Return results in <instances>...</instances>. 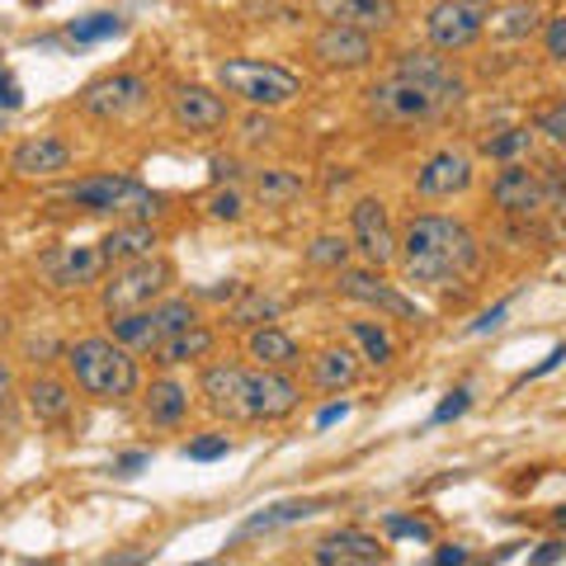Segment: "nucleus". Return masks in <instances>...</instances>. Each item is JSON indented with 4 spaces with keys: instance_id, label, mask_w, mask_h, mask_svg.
Masks as SVG:
<instances>
[{
    "instance_id": "obj_23",
    "label": "nucleus",
    "mask_w": 566,
    "mask_h": 566,
    "mask_svg": "<svg viewBox=\"0 0 566 566\" xmlns=\"http://www.w3.org/2000/svg\"><path fill=\"white\" fill-rule=\"evenodd\" d=\"M109 335L123 345V349H133V354H151L156 345L170 335V326H166V316H161V307H137V312H118L114 322H109Z\"/></svg>"
},
{
    "instance_id": "obj_18",
    "label": "nucleus",
    "mask_w": 566,
    "mask_h": 566,
    "mask_svg": "<svg viewBox=\"0 0 566 566\" xmlns=\"http://www.w3.org/2000/svg\"><path fill=\"white\" fill-rule=\"evenodd\" d=\"M316 20L322 24H345L364 33H387L397 24V0H312Z\"/></svg>"
},
{
    "instance_id": "obj_20",
    "label": "nucleus",
    "mask_w": 566,
    "mask_h": 566,
    "mask_svg": "<svg viewBox=\"0 0 566 566\" xmlns=\"http://www.w3.org/2000/svg\"><path fill=\"white\" fill-rule=\"evenodd\" d=\"M43 270L57 289H91V283L104 279L109 260H104L99 245H62V251H52L43 260Z\"/></svg>"
},
{
    "instance_id": "obj_31",
    "label": "nucleus",
    "mask_w": 566,
    "mask_h": 566,
    "mask_svg": "<svg viewBox=\"0 0 566 566\" xmlns=\"http://www.w3.org/2000/svg\"><path fill=\"white\" fill-rule=\"evenodd\" d=\"M279 312H283V297L260 293V289H241L232 297V307H227V326H232V331H251V326L274 322Z\"/></svg>"
},
{
    "instance_id": "obj_21",
    "label": "nucleus",
    "mask_w": 566,
    "mask_h": 566,
    "mask_svg": "<svg viewBox=\"0 0 566 566\" xmlns=\"http://www.w3.org/2000/svg\"><path fill=\"white\" fill-rule=\"evenodd\" d=\"M10 170L20 175V180H52V175L71 170V147L62 137L39 133V137H29L10 151Z\"/></svg>"
},
{
    "instance_id": "obj_48",
    "label": "nucleus",
    "mask_w": 566,
    "mask_h": 566,
    "mask_svg": "<svg viewBox=\"0 0 566 566\" xmlns=\"http://www.w3.org/2000/svg\"><path fill=\"white\" fill-rule=\"evenodd\" d=\"M566 557V543L562 538H547L543 547H538V553H528V562H534V566H547V562H562Z\"/></svg>"
},
{
    "instance_id": "obj_24",
    "label": "nucleus",
    "mask_w": 566,
    "mask_h": 566,
    "mask_svg": "<svg viewBox=\"0 0 566 566\" xmlns=\"http://www.w3.org/2000/svg\"><path fill=\"white\" fill-rule=\"evenodd\" d=\"M24 401H29V416L39 424H62V420H71V411H76V387L52 378V374H39V378H29Z\"/></svg>"
},
{
    "instance_id": "obj_53",
    "label": "nucleus",
    "mask_w": 566,
    "mask_h": 566,
    "mask_svg": "<svg viewBox=\"0 0 566 566\" xmlns=\"http://www.w3.org/2000/svg\"><path fill=\"white\" fill-rule=\"evenodd\" d=\"M14 392V368L6 364V359H0V406H6V397Z\"/></svg>"
},
{
    "instance_id": "obj_45",
    "label": "nucleus",
    "mask_w": 566,
    "mask_h": 566,
    "mask_svg": "<svg viewBox=\"0 0 566 566\" xmlns=\"http://www.w3.org/2000/svg\"><path fill=\"white\" fill-rule=\"evenodd\" d=\"M147 463H151V453H147V449H133V453H118V458H114V472H118V476H137Z\"/></svg>"
},
{
    "instance_id": "obj_11",
    "label": "nucleus",
    "mask_w": 566,
    "mask_h": 566,
    "mask_svg": "<svg viewBox=\"0 0 566 566\" xmlns=\"http://www.w3.org/2000/svg\"><path fill=\"white\" fill-rule=\"evenodd\" d=\"M424 33H430V48H439V52H463L486 33V6H472V0H434L430 14H424Z\"/></svg>"
},
{
    "instance_id": "obj_41",
    "label": "nucleus",
    "mask_w": 566,
    "mask_h": 566,
    "mask_svg": "<svg viewBox=\"0 0 566 566\" xmlns=\"http://www.w3.org/2000/svg\"><path fill=\"white\" fill-rule=\"evenodd\" d=\"M534 128L547 137V142H566V99L557 104H547V109L534 118Z\"/></svg>"
},
{
    "instance_id": "obj_1",
    "label": "nucleus",
    "mask_w": 566,
    "mask_h": 566,
    "mask_svg": "<svg viewBox=\"0 0 566 566\" xmlns=\"http://www.w3.org/2000/svg\"><path fill=\"white\" fill-rule=\"evenodd\" d=\"M397 264L411 289H444L482 264V241L472 237L468 222L444 218V212H420L401 227Z\"/></svg>"
},
{
    "instance_id": "obj_55",
    "label": "nucleus",
    "mask_w": 566,
    "mask_h": 566,
    "mask_svg": "<svg viewBox=\"0 0 566 566\" xmlns=\"http://www.w3.org/2000/svg\"><path fill=\"white\" fill-rule=\"evenodd\" d=\"M472 6H495V0H472Z\"/></svg>"
},
{
    "instance_id": "obj_29",
    "label": "nucleus",
    "mask_w": 566,
    "mask_h": 566,
    "mask_svg": "<svg viewBox=\"0 0 566 566\" xmlns=\"http://www.w3.org/2000/svg\"><path fill=\"white\" fill-rule=\"evenodd\" d=\"M251 193L260 208H289L307 193V180L297 170H283V166H270V170H255L251 180Z\"/></svg>"
},
{
    "instance_id": "obj_14",
    "label": "nucleus",
    "mask_w": 566,
    "mask_h": 566,
    "mask_svg": "<svg viewBox=\"0 0 566 566\" xmlns=\"http://www.w3.org/2000/svg\"><path fill=\"white\" fill-rule=\"evenodd\" d=\"M312 57L322 62L326 71H364L368 62L378 57L374 33L364 29H345V24H322L312 39Z\"/></svg>"
},
{
    "instance_id": "obj_40",
    "label": "nucleus",
    "mask_w": 566,
    "mask_h": 566,
    "mask_svg": "<svg viewBox=\"0 0 566 566\" xmlns=\"http://www.w3.org/2000/svg\"><path fill=\"white\" fill-rule=\"evenodd\" d=\"M241 193L237 189H212L208 193V218H218V222H241Z\"/></svg>"
},
{
    "instance_id": "obj_13",
    "label": "nucleus",
    "mask_w": 566,
    "mask_h": 566,
    "mask_svg": "<svg viewBox=\"0 0 566 566\" xmlns=\"http://www.w3.org/2000/svg\"><path fill=\"white\" fill-rule=\"evenodd\" d=\"M476 180V166L468 151L458 147H439L434 156H424V166L416 170V193L420 199H458L468 193Z\"/></svg>"
},
{
    "instance_id": "obj_5",
    "label": "nucleus",
    "mask_w": 566,
    "mask_h": 566,
    "mask_svg": "<svg viewBox=\"0 0 566 566\" xmlns=\"http://www.w3.org/2000/svg\"><path fill=\"white\" fill-rule=\"evenodd\" d=\"M449 104L439 99L430 85L397 76V71L364 91V114H368V123H378V128H416V123H430Z\"/></svg>"
},
{
    "instance_id": "obj_6",
    "label": "nucleus",
    "mask_w": 566,
    "mask_h": 566,
    "mask_svg": "<svg viewBox=\"0 0 566 566\" xmlns=\"http://www.w3.org/2000/svg\"><path fill=\"white\" fill-rule=\"evenodd\" d=\"M175 283V264L166 255H147V260H133V264H118L114 279L104 283V312L118 316V312H137V307H151L161 303Z\"/></svg>"
},
{
    "instance_id": "obj_54",
    "label": "nucleus",
    "mask_w": 566,
    "mask_h": 566,
    "mask_svg": "<svg viewBox=\"0 0 566 566\" xmlns=\"http://www.w3.org/2000/svg\"><path fill=\"white\" fill-rule=\"evenodd\" d=\"M553 520H557V528H566V505H557V515H553Z\"/></svg>"
},
{
    "instance_id": "obj_33",
    "label": "nucleus",
    "mask_w": 566,
    "mask_h": 566,
    "mask_svg": "<svg viewBox=\"0 0 566 566\" xmlns=\"http://www.w3.org/2000/svg\"><path fill=\"white\" fill-rule=\"evenodd\" d=\"M123 33V14H114V10H99V14H85V20H71L66 24V39L71 43H104V39H118Z\"/></svg>"
},
{
    "instance_id": "obj_43",
    "label": "nucleus",
    "mask_w": 566,
    "mask_h": 566,
    "mask_svg": "<svg viewBox=\"0 0 566 566\" xmlns=\"http://www.w3.org/2000/svg\"><path fill=\"white\" fill-rule=\"evenodd\" d=\"M543 212H553V222H557V232H566V180H547L543 189Z\"/></svg>"
},
{
    "instance_id": "obj_4",
    "label": "nucleus",
    "mask_w": 566,
    "mask_h": 566,
    "mask_svg": "<svg viewBox=\"0 0 566 566\" xmlns=\"http://www.w3.org/2000/svg\"><path fill=\"white\" fill-rule=\"evenodd\" d=\"M218 85L232 99L251 104V109H283L303 95V76L279 62H251V57H232L218 66Z\"/></svg>"
},
{
    "instance_id": "obj_35",
    "label": "nucleus",
    "mask_w": 566,
    "mask_h": 566,
    "mask_svg": "<svg viewBox=\"0 0 566 566\" xmlns=\"http://www.w3.org/2000/svg\"><path fill=\"white\" fill-rule=\"evenodd\" d=\"M534 29H538V6L534 0H520V6L501 10V20H495V33H501V39H528Z\"/></svg>"
},
{
    "instance_id": "obj_28",
    "label": "nucleus",
    "mask_w": 566,
    "mask_h": 566,
    "mask_svg": "<svg viewBox=\"0 0 566 566\" xmlns=\"http://www.w3.org/2000/svg\"><path fill=\"white\" fill-rule=\"evenodd\" d=\"M156 245H161V232H156L151 222H118L114 232L99 241V251L109 264H133V260L156 255Z\"/></svg>"
},
{
    "instance_id": "obj_25",
    "label": "nucleus",
    "mask_w": 566,
    "mask_h": 566,
    "mask_svg": "<svg viewBox=\"0 0 566 566\" xmlns=\"http://www.w3.org/2000/svg\"><path fill=\"white\" fill-rule=\"evenodd\" d=\"M359 374H364L359 354L345 345H326L312 354V382L322 387V392H349V387L359 382Z\"/></svg>"
},
{
    "instance_id": "obj_3",
    "label": "nucleus",
    "mask_w": 566,
    "mask_h": 566,
    "mask_svg": "<svg viewBox=\"0 0 566 566\" xmlns=\"http://www.w3.org/2000/svg\"><path fill=\"white\" fill-rule=\"evenodd\" d=\"M66 203H76L81 212H95V218H118V222H151L161 218V193H151L133 175H85V180L62 189Z\"/></svg>"
},
{
    "instance_id": "obj_51",
    "label": "nucleus",
    "mask_w": 566,
    "mask_h": 566,
    "mask_svg": "<svg viewBox=\"0 0 566 566\" xmlns=\"http://www.w3.org/2000/svg\"><path fill=\"white\" fill-rule=\"evenodd\" d=\"M434 562H439V566H458V562H468V547L444 543V547H439V553H434Z\"/></svg>"
},
{
    "instance_id": "obj_9",
    "label": "nucleus",
    "mask_w": 566,
    "mask_h": 566,
    "mask_svg": "<svg viewBox=\"0 0 566 566\" xmlns=\"http://www.w3.org/2000/svg\"><path fill=\"white\" fill-rule=\"evenodd\" d=\"M297 406H303V387H297L289 374H283V368H255V374H245L241 420L274 424V420H289Z\"/></svg>"
},
{
    "instance_id": "obj_52",
    "label": "nucleus",
    "mask_w": 566,
    "mask_h": 566,
    "mask_svg": "<svg viewBox=\"0 0 566 566\" xmlns=\"http://www.w3.org/2000/svg\"><path fill=\"white\" fill-rule=\"evenodd\" d=\"M212 180H218V185L237 180V161H222V156H218V161H212Z\"/></svg>"
},
{
    "instance_id": "obj_32",
    "label": "nucleus",
    "mask_w": 566,
    "mask_h": 566,
    "mask_svg": "<svg viewBox=\"0 0 566 566\" xmlns=\"http://www.w3.org/2000/svg\"><path fill=\"white\" fill-rule=\"evenodd\" d=\"M316 510H326V501H279L270 510H260L241 524L237 538H251V534H270V528H283V524H297V520H312Z\"/></svg>"
},
{
    "instance_id": "obj_39",
    "label": "nucleus",
    "mask_w": 566,
    "mask_h": 566,
    "mask_svg": "<svg viewBox=\"0 0 566 566\" xmlns=\"http://www.w3.org/2000/svg\"><path fill=\"white\" fill-rule=\"evenodd\" d=\"M241 137L251 142V147H260V142H274L279 137V123L270 118V109H251L241 118Z\"/></svg>"
},
{
    "instance_id": "obj_37",
    "label": "nucleus",
    "mask_w": 566,
    "mask_h": 566,
    "mask_svg": "<svg viewBox=\"0 0 566 566\" xmlns=\"http://www.w3.org/2000/svg\"><path fill=\"white\" fill-rule=\"evenodd\" d=\"M382 534L387 538H411V543H430L434 538V524L420 520V515H382Z\"/></svg>"
},
{
    "instance_id": "obj_2",
    "label": "nucleus",
    "mask_w": 566,
    "mask_h": 566,
    "mask_svg": "<svg viewBox=\"0 0 566 566\" xmlns=\"http://www.w3.org/2000/svg\"><path fill=\"white\" fill-rule=\"evenodd\" d=\"M62 364L71 382L95 401H128L142 382L133 349H123L114 335H81L62 349Z\"/></svg>"
},
{
    "instance_id": "obj_47",
    "label": "nucleus",
    "mask_w": 566,
    "mask_h": 566,
    "mask_svg": "<svg viewBox=\"0 0 566 566\" xmlns=\"http://www.w3.org/2000/svg\"><path fill=\"white\" fill-rule=\"evenodd\" d=\"M566 364V345H557L553 354H547V359L538 364V368H528V374L520 378V382H538V378H547V374H553V368H562Z\"/></svg>"
},
{
    "instance_id": "obj_7",
    "label": "nucleus",
    "mask_w": 566,
    "mask_h": 566,
    "mask_svg": "<svg viewBox=\"0 0 566 566\" xmlns=\"http://www.w3.org/2000/svg\"><path fill=\"white\" fill-rule=\"evenodd\" d=\"M335 289H340L349 303H364V307H374L378 316H392V322H430V312H424L411 293H401L397 283H387L382 270H335Z\"/></svg>"
},
{
    "instance_id": "obj_26",
    "label": "nucleus",
    "mask_w": 566,
    "mask_h": 566,
    "mask_svg": "<svg viewBox=\"0 0 566 566\" xmlns=\"http://www.w3.org/2000/svg\"><path fill=\"white\" fill-rule=\"evenodd\" d=\"M142 416H147L151 424H161V430L185 424V416H189V387L180 378H156L147 392H142Z\"/></svg>"
},
{
    "instance_id": "obj_49",
    "label": "nucleus",
    "mask_w": 566,
    "mask_h": 566,
    "mask_svg": "<svg viewBox=\"0 0 566 566\" xmlns=\"http://www.w3.org/2000/svg\"><path fill=\"white\" fill-rule=\"evenodd\" d=\"M505 312H510V303H495L491 312H482V316H476V322H472V335H482V331H495V326L505 322Z\"/></svg>"
},
{
    "instance_id": "obj_17",
    "label": "nucleus",
    "mask_w": 566,
    "mask_h": 566,
    "mask_svg": "<svg viewBox=\"0 0 566 566\" xmlns=\"http://www.w3.org/2000/svg\"><path fill=\"white\" fill-rule=\"evenodd\" d=\"M543 189H547V180H543L538 170L510 161L491 180V203L501 208L505 218H534V212H543Z\"/></svg>"
},
{
    "instance_id": "obj_12",
    "label": "nucleus",
    "mask_w": 566,
    "mask_h": 566,
    "mask_svg": "<svg viewBox=\"0 0 566 566\" xmlns=\"http://www.w3.org/2000/svg\"><path fill=\"white\" fill-rule=\"evenodd\" d=\"M170 123L180 133H218L227 128V118H232V109H227V95H218L212 85H175L170 91Z\"/></svg>"
},
{
    "instance_id": "obj_22",
    "label": "nucleus",
    "mask_w": 566,
    "mask_h": 566,
    "mask_svg": "<svg viewBox=\"0 0 566 566\" xmlns=\"http://www.w3.org/2000/svg\"><path fill=\"white\" fill-rule=\"evenodd\" d=\"M245 359H255V368H283V374H293L303 364V349H297V340L283 326L264 322L245 331Z\"/></svg>"
},
{
    "instance_id": "obj_50",
    "label": "nucleus",
    "mask_w": 566,
    "mask_h": 566,
    "mask_svg": "<svg viewBox=\"0 0 566 566\" xmlns=\"http://www.w3.org/2000/svg\"><path fill=\"white\" fill-rule=\"evenodd\" d=\"M349 416V401H331V406H322V411H316V430H331L335 420H345Z\"/></svg>"
},
{
    "instance_id": "obj_8",
    "label": "nucleus",
    "mask_w": 566,
    "mask_h": 566,
    "mask_svg": "<svg viewBox=\"0 0 566 566\" xmlns=\"http://www.w3.org/2000/svg\"><path fill=\"white\" fill-rule=\"evenodd\" d=\"M349 245L364 255L368 270H387V264H397L392 218H387V203L374 199V193L354 199V208H349Z\"/></svg>"
},
{
    "instance_id": "obj_15",
    "label": "nucleus",
    "mask_w": 566,
    "mask_h": 566,
    "mask_svg": "<svg viewBox=\"0 0 566 566\" xmlns=\"http://www.w3.org/2000/svg\"><path fill=\"white\" fill-rule=\"evenodd\" d=\"M392 557V547H387L378 534H368V528H331L326 538L312 543V562L322 566H374V562H387Z\"/></svg>"
},
{
    "instance_id": "obj_19",
    "label": "nucleus",
    "mask_w": 566,
    "mask_h": 566,
    "mask_svg": "<svg viewBox=\"0 0 566 566\" xmlns=\"http://www.w3.org/2000/svg\"><path fill=\"white\" fill-rule=\"evenodd\" d=\"M199 397L212 416H227V420H241V406H245V368L241 364H208L199 374Z\"/></svg>"
},
{
    "instance_id": "obj_46",
    "label": "nucleus",
    "mask_w": 566,
    "mask_h": 566,
    "mask_svg": "<svg viewBox=\"0 0 566 566\" xmlns=\"http://www.w3.org/2000/svg\"><path fill=\"white\" fill-rule=\"evenodd\" d=\"M20 104H24V91L10 81V71L0 66V109H20Z\"/></svg>"
},
{
    "instance_id": "obj_30",
    "label": "nucleus",
    "mask_w": 566,
    "mask_h": 566,
    "mask_svg": "<svg viewBox=\"0 0 566 566\" xmlns=\"http://www.w3.org/2000/svg\"><path fill=\"white\" fill-rule=\"evenodd\" d=\"M349 340L359 345V359L374 364V368H387V364L397 359V335L387 331V322H378V316L349 322Z\"/></svg>"
},
{
    "instance_id": "obj_27",
    "label": "nucleus",
    "mask_w": 566,
    "mask_h": 566,
    "mask_svg": "<svg viewBox=\"0 0 566 566\" xmlns=\"http://www.w3.org/2000/svg\"><path fill=\"white\" fill-rule=\"evenodd\" d=\"M212 345H218V335H212V331H208L203 322H193V326H185V331L166 335V340L151 349V359L161 364V368H180V364H203L208 354H212Z\"/></svg>"
},
{
    "instance_id": "obj_42",
    "label": "nucleus",
    "mask_w": 566,
    "mask_h": 566,
    "mask_svg": "<svg viewBox=\"0 0 566 566\" xmlns=\"http://www.w3.org/2000/svg\"><path fill=\"white\" fill-rule=\"evenodd\" d=\"M468 406H472V392H468V387H453V392L439 401V411L430 416V424H449L458 416H468Z\"/></svg>"
},
{
    "instance_id": "obj_44",
    "label": "nucleus",
    "mask_w": 566,
    "mask_h": 566,
    "mask_svg": "<svg viewBox=\"0 0 566 566\" xmlns=\"http://www.w3.org/2000/svg\"><path fill=\"white\" fill-rule=\"evenodd\" d=\"M543 48H547V57L553 62H566V14H553V20H547Z\"/></svg>"
},
{
    "instance_id": "obj_38",
    "label": "nucleus",
    "mask_w": 566,
    "mask_h": 566,
    "mask_svg": "<svg viewBox=\"0 0 566 566\" xmlns=\"http://www.w3.org/2000/svg\"><path fill=\"white\" fill-rule=\"evenodd\" d=\"M232 453V439L227 434H199V439H189L185 444V458L189 463H218V458Z\"/></svg>"
},
{
    "instance_id": "obj_16",
    "label": "nucleus",
    "mask_w": 566,
    "mask_h": 566,
    "mask_svg": "<svg viewBox=\"0 0 566 566\" xmlns=\"http://www.w3.org/2000/svg\"><path fill=\"white\" fill-rule=\"evenodd\" d=\"M397 76H411L420 85H430V91L439 95L453 109L458 99L468 95V81L458 76V66L444 57L439 48H420V52H397Z\"/></svg>"
},
{
    "instance_id": "obj_10",
    "label": "nucleus",
    "mask_w": 566,
    "mask_h": 566,
    "mask_svg": "<svg viewBox=\"0 0 566 566\" xmlns=\"http://www.w3.org/2000/svg\"><path fill=\"white\" fill-rule=\"evenodd\" d=\"M147 99H151L147 76H137V71H114V76H99L81 91V114H91L99 123H118L133 109H142Z\"/></svg>"
},
{
    "instance_id": "obj_56",
    "label": "nucleus",
    "mask_w": 566,
    "mask_h": 566,
    "mask_svg": "<svg viewBox=\"0 0 566 566\" xmlns=\"http://www.w3.org/2000/svg\"><path fill=\"white\" fill-rule=\"evenodd\" d=\"M557 180H566V166H557Z\"/></svg>"
},
{
    "instance_id": "obj_36",
    "label": "nucleus",
    "mask_w": 566,
    "mask_h": 566,
    "mask_svg": "<svg viewBox=\"0 0 566 566\" xmlns=\"http://www.w3.org/2000/svg\"><path fill=\"white\" fill-rule=\"evenodd\" d=\"M528 142H534V133L528 128H505L482 142V156H491V161H515L520 151H528Z\"/></svg>"
},
{
    "instance_id": "obj_34",
    "label": "nucleus",
    "mask_w": 566,
    "mask_h": 566,
    "mask_svg": "<svg viewBox=\"0 0 566 566\" xmlns=\"http://www.w3.org/2000/svg\"><path fill=\"white\" fill-rule=\"evenodd\" d=\"M349 251H354V245L345 241V237H316L312 245H307V264H312V270H345V264H349Z\"/></svg>"
}]
</instances>
